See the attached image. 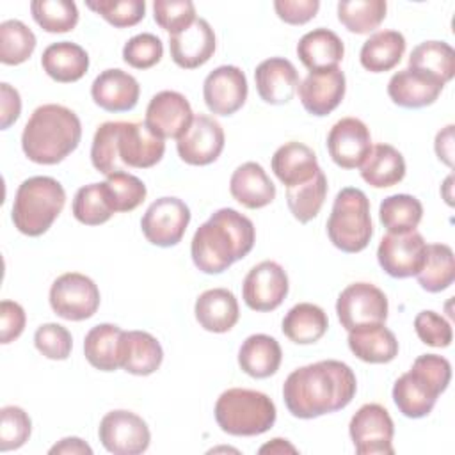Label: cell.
<instances>
[{"label":"cell","mask_w":455,"mask_h":455,"mask_svg":"<svg viewBox=\"0 0 455 455\" xmlns=\"http://www.w3.org/2000/svg\"><path fill=\"white\" fill-rule=\"evenodd\" d=\"M357 391L352 368L336 359H325L293 370L283 384L288 412L300 419H313L345 409Z\"/></svg>","instance_id":"obj_1"},{"label":"cell","mask_w":455,"mask_h":455,"mask_svg":"<svg viewBox=\"0 0 455 455\" xmlns=\"http://www.w3.org/2000/svg\"><path fill=\"white\" fill-rule=\"evenodd\" d=\"M256 229L249 217L233 208H220L196 229L190 243L192 261L204 274H222L252 251Z\"/></svg>","instance_id":"obj_2"},{"label":"cell","mask_w":455,"mask_h":455,"mask_svg":"<svg viewBox=\"0 0 455 455\" xmlns=\"http://www.w3.org/2000/svg\"><path fill=\"white\" fill-rule=\"evenodd\" d=\"M80 139L78 116L64 105L46 103L28 117L21 133V149L34 164L55 165L78 148Z\"/></svg>","instance_id":"obj_3"},{"label":"cell","mask_w":455,"mask_h":455,"mask_svg":"<svg viewBox=\"0 0 455 455\" xmlns=\"http://www.w3.org/2000/svg\"><path fill=\"white\" fill-rule=\"evenodd\" d=\"M451 379V364L437 354L416 357L411 370L396 379L393 402L398 411L411 419L425 418L432 412L437 396L446 391Z\"/></svg>","instance_id":"obj_4"},{"label":"cell","mask_w":455,"mask_h":455,"mask_svg":"<svg viewBox=\"0 0 455 455\" xmlns=\"http://www.w3.org/2000/svg\"><path fill=\"white\" fill-rule=\"evenodd\" d=\"M64 204L66 190L55 178L32 176L18 187L11 219L20 233L41 236L50 229Z\"/></svg>","instance_id":"obj_5"},{"label":"cell","mask_w":455,"mask_h":455,"mask_svg":"<svg viewBox=\"0 0 455 455\" xmlns=\"http://www.w3.org/2000/svg\"><path fill=\"white\" fill-rule=\"evenodd\" d=\"M215 421L222 432L238 437L259 435L275 423V405L268 395L245 387H231L215 402Z\"/></svg>","instance_id":"obj_6"},{"label":"cell","mask_w":455,"mask_h":455,"mask_svg":"<svg viewBox=\"0 0 455 455\" xmlns=\"http://www.w3.org/2000/svg\"><path fill=\"white\" fill-rule=\"evenodd\" d=\"M327 235L332 245L343 252L354 254L366 249L373 235V226L370 201L363 190L345 187L336 194L327 219Z\"/></svg>","instance_id":"obj_7"},{"label":"cell","mask_w":455,"mask_h":455,"mask_svg":"<svg viewBox=\"0 0 455 455\" xmlns=\"http://www.w3.org/2000/svg\"><path fill=\"white\" fill-rule=\"evenodd\" d=\"M50 306L64 320H87L100 307V290L91 277L80 272H66L52 283Z\"/></svg>","instance_id":"obj_8"},{"label":"cell","mask_w":455,"mask_h":455,"mask_svg":"<svg viewBox=\"0 0 455 455\" xmlns=\"http://www.w3.org/2000/svg\"><path fill=\"white\" fill-rule=\"evenodd\" d=\"M387 297L371 283H352L348 284L336 300V313L341 327L347 331L384 323L387 318Z\"/></svg>","instance_id":"obj_9"},{"label":"cell","mask_w":455,"mask_h":455,"mask_svg":"<svg viewBox=\"0 0 455 455\" xmlns=\"http://www.w3.org/2000/svg\"><path fill=\"white\" fill-rule=\"evenodd\" d=\"M350 439L359 455H393L395 425L386 407L364 403L352 416L348 425Z\"/></svg>","instance_id":"obj_10"},{"label":"cell","mask_w":455,"mask_h":455,"mask_svg":"<svg viewBox=\"0 0 455 455\" xmlns=\"http://www.w3.org/2000/svg\"><path fill=\"white\" fill-rule=\"evenodd\" d=\"M103 448L114 455H139L149 448L148 423L135 412L117 409L107 412L98 427Z\"/></svg>","instance_id":"obj_11"},{"label":"cell","mask_w":455,"mask_h":455,"mask_svg":"<svg viewBox=\"0 0 455 455\" xmlns=\"http://www.w3.org/2000/svg\"><path fill=\"white\" fill-rule=\"evenodd\" d=\"M190 222L188 206L178 197H160L149 204L140 220L146 240L156 247H172L181 242Z\"/></svg>","instance_id":"obj_12"},{"label":"cell","mask_w":455,"mask_h":455,"mask_svg":"<svg viewBox=\"0 0 455 455\" xmlns=\"http://www.w3.org/2000/svg\"><path fill=\"white\" fill-rule=\"evenodd\" d=\"M427 242L414 229L407 233H387L382 236L377 259L382 270L396 279L416 275L425 261Z\"/></svg>","instance_id":"obj_13"},{"label":"cell","mask_w":455,"mask_h":455,"mask_svg":"<svg viewBox=\"0 0 455 455\" xmlns=\"http://www.w3.org/2000/svg\"><path fill=\"white\" fill-rule=\"evenodd\" d=\"M288 275L275 261H261L254 265L242 284V297L252 311H274L288 295Z\"/></svg>","instance_id":"obj_14"},{"label":"cell","mask_w":455,"mask_h":455,"mask_svg":"<svg viewBox=\"0 0 455 455\" xmlns=\"http://www.w3.org/2000/svg\"><path fill=\"white\" fill-rule=\"evenodd\" d=\"M224 130L220 123L206 114L194 116L187 132L176 139L180 158L188 165H208L224 149Z\"/></svg>","instance_id":"obj_15"},{"label":"cell","mask_w":455,"mask_h":455,"mask_svg":"<svg viewBox=\"0 0 455 455\" xmlns=\"http://www.w3.org/2000/svg\"><path fill=\"white\" fill-rule=\"evenodd\" d=\"M247 92V78L238 66H219L203 84L204 103L215 116H233L243 107Z\"/></svg>","instance_id":"obj_16"},{"label":"cell","mask_w":455,"mask_h":455,"mask_svg":"<svg viewBox=\"0 0 455 455\" xmlns=\"http://www.w3.org/2000/svg\"><path fill=\"white\" fill-rule=\"evenodd\" d=\"M165 153V142L146 123L117 121V158L124 167L149 169Z\"/></svg>","instance_id":"obj_17"},{"label":"cell","mask_w":455,"mask_h":455,"mask_svg":"<svg viewBox=\"0 0 455 455\" xmlns=\"http://www.w3.org/2000/svg\"><path fill=\"white\" fill-rule=\"evenodd\" d=\"M194 119L188 100L178 91L156 92L146 108V126L162 139H180Z\"/></svg>","instance_id":"obj_18"},{"label":"cell","mask_w":455,"mask_h":455,"mask_svg":"<svg viewBox=\"0 0 455 455\" xmlns=\"http://www.w3.org/2000/svg\"><path fill=\"white\" fill-rule=\"evenodd\" d=\"M327 151L332 162L343 169L361 167L371 151L368 126L357 117H343L327 133Z\"/></svg>","instance_id":"obj_19"},{"label":"cell","mask_w":455,"mask_h":455,"mask_svg":"<svg viewBox=\"0 0 455 455\" xmlns=\"http://www.w3.org/2000/svg\"><path fill=\"white\" fill-rule=\"evenodd\" d=\"M347 89L345 73L339 68L309 71L299 84V98L304 110L311 116L323 117L331 114L343 100Z\"/></svg>","instance_id":"obj_20"},{"label":"cell","mask_w":455,"mask_h":455,"mask_svg":"<svg viewBox=\"0 0 455 455\" xmlns=\"http://www.w3.org/2000/svg\"><path fill=\"white\" fill-rule=\"evenodd\" d=\"M215 46V32L204 18H196L188 28L169 37L171 59L183 69H196L206 64L212 59Z\"/></svg>","instance_id":"obj_21"},{"label":"cell","mask_w":455,"mask_h":455,"mask_svg":"<svg viewBox=\"0 0 455 455\" xmlns=\"http://www.w3.org/2000/svg\"><path fill=\"white\" fill-rule=\"evenodd\" d=\"M139 94L140 87L137 78L119 68L101 71L91 85L94 103L107 112L132 110L139 101Z\"/></svg>","instance_id":"obj_22"},{"label":"cell","mask_w":455,"mask_h":455,"mask_svg":"<svg viewBox=\"0 0 455 455\" xmlns=\"http://www.w3.org/2000/svg\"><path fill=\"white\" fill-rule=\"evenodd\" d=\"M254 82L259 98L270 105L288 103L299 89V73L284 57H270L254 69Z\"/></svg>","instance_id":"obj_23"},{"label":"cell","mask_w":455,"mask_h":455,"mask_svg":"<svg viewBox=\"0 0 455 455\" xmlns=\"http://www.w3.org/2000/svg\"><path fill=\"white\" fill-rule=\"evenodd\" d=\"M444 84L430 75L405 68L395 73L387 84V96L391 101L403 108H421L432 105Z\"/></svg>","instance_id":"obj_24"},{"label":"cell","mask_w":455,"mask_h":455,"mask_svg":"<svg viewBox=\"0 0 455 455\" xmlns=\"http://www.w3.org/2000/svg\"><path fill=\"white\" fill-rule=\"evenodd\" d=\"M197 323L208 332H228L231 331L238 318L240 307L235 293L228 288H212L203 291L194 306Z\"/></svg>","instance_id":"obj_25"},{"label":"cell","mask_w":455,"mask_h":455,"mask_svg":"<svg viewBox=\"0 0 455 455\" xmlns=\"http://www.w3.org/2000/svg\"><path fill=\"white\" fill-rule=\"evenodd\" d=\"M229 192L235 201L249 210L265 208L275 199L274 181L256 162H245L233 171Z\"/></svg>","instance_id":"obj_26"},{"label":"cell","mask_w":455,"mask_h":455,"mask_svg":"<svg viewBox=\"0 0 455 455\" xmlns=\"http://www.w3.org/2000/svg\"><path fill=\"white\" fill-rule=\"evenodd\" d=\"M272 171L277 180L290 188L309 181L320 171V165L309 146L291 140L275 149L272 156Z\"/></svg>","instance_id":"obj_27"},{"label":"cell","mask_w":455,"mask_h":455,"mask_svg":"<svg viewBox=\"0 0 455 455\" xmlns=\"http://www.w3.org/2000/svg\"><path fill=\"white\" fill-rule=\"evenodd\" d=\"M348 348L364 363L386 364L398 355V339L384 323H371L348 331Z\"/></svg>","instance_id":"obj_28"},{"label":"cell","mask_w":455,"mask_h":455,"mask_svg":"<svg viewBox=\"0 0 455 455\" xmlns=\"http://www.w3.org/2000/svg\"><path fill=\"white\" fill-rule=\"evenodd\" d=\"M297 55L309 71L338 68L345 55L339 36L329 28H315L304 34L297 43Z\"/></svg>","instance_id":"obj_29"},{"label":"cell","mask_w":455,"mask_h":455,"mask_svg":"<svg viewBox=\"0 0 455 455\" xmlns=\"http://www.w3.org/2000/svg\"><path fill=\"white\" fill-rule=\"evenodd\" d=\"M164 361L160 341L146 331H124L121 368L132 375L146 377L155 373Z\"/></svg>","instance_id":"obj_30"},{"label":"cell","mask_w":455,"mask_h":455,"mask_svg":"<svg viewBox=\"0 0 455 455\" xmlns=\"http://www.w3.org/2000/svg\"><path fill=\"white\" fill-rule=\"evenodd\" d=\"M41 66L44 73L60 84H71L80 80L89 69L87 52L71 41L52 43L41 55Z\"/></svg>","instance_id":"obj_31"},{"label":"cell","mask_w":455,"mask_h":455,"mask_svg":"<svg viewBox=\"0 0 455 455\" xmlns=\"http://www.w3.org/2000/svg\"><path fill=\"white\" fill-rule=\"evenodd\" d=\"M124 331L114 323L94 325L84 339V354L89 364L100 371H114L121 368Z\"/></svg>","instance_id":"obj_32"},{"label":"cell","mask_w":455,"mask_h":455,"mask_svg":"<svg viewBox=\"0 0 455 455\" xmlns=\"http://www.w3.org/2000/svg\"><path fill=\"white\" fill-rule=\"evenodd\" d=\"M283 359L281 345L268 334L249 336L238 350V364L243 373L252 379H267L274 375Z\"/></svg>","instance_id":"obj_33"},{"label":"cell","mask_w":455,"mask_h":455,"mask_svg":"<svg viewBox=\"0 0 455 455\" xmlns=\"http://www.w3.org/2000/svg\"><path fill=\"white\" fill-rule=\"evenodd\" d=\"M405 176V160L391 144L371 146L361 165V178L373 188H387L400 183Z\"/></svg>","instance_id":"obj_34"},{"label":"cell","mask_w":455,"mask_h":455,"mask_svg":"<svg viewBox=\"0 0 455 455\" xmlns=\"http://www.w3.org/2000/svg\"><path fill=\"white\" fill-rule=\"evenodd\" d=\"M405 37L398 30H379L371 34L361 46V66L371 73L393 69L403 57Z\"/></svg>","instance_id":"obj_35"},{"label":"cell","mask_w":455,"mask_h":455,"mask_svg":"<svg viewBox=\"0 0 455 455\" xmlns=\"http://www.w3.org/2000/svg\"><path fill=\"white\" fill-rule=\"evenodd\" d=\"M329 327L325 311L311 302L295 304L283 318V334L297 345L316 343Z\"/></svg>","instance_id":"obj_36"},{"label":"cell","mask_w":455,"mask_h":455,"mask_svg":"<svg viewBox=\"0 0 455 455\" xmlns=\"http://www.w3.org/2000/svg\"><path fill=\"white\" fill-rule=\"evenodd\" d=\"M409 68L446 84L455 75V52L444 41H423L411 52Z\"/></svg>","instance_id":"obj_37"},{"label":"cell","mask_w":455,"mask_h":455,"mask_svg":"<svg viewBox=\"0 0 455 455\" xmlns=\"http://www.w3.org/2000/svg\"><path fill=\"white\" fill-rule=\"evenodd\" d=\"M416 277L419 286L430 293H439L450 288L455 279V258L451 247L446 243L427 245L425 261Z\"/></svg>","instance_id":"obj_38"},{"label":"cell","mask_w":455,"mask_h":455,"mask_svg":"<svg viewBox=\"0 0 455 455\" xmlns=\"http://www.w3.org/2000/svg\"><path fill=\"white\" fill-rule=\"evenodd\" d=\"M423 217V204L409 194H393L382 199L379 219L389 233L414 231Z\"/></svg>","instance_id":"obj_39"},{"label":"cell","mask_w":455,"mask_h":455,"mask_svg":"<svg viewBox=\"0 0 455 455\" xmlns=\"http://www.w3.org/2000/svg\"><path fill=\"white\" fill-rule=\"evenodd\" d=\"M325 196H327V178L322 169L309 181L286 188L288 208L291 215L302 224L313 220L320 213Z\"/></svg>","instance_id":"obj_40"},{"label":"cell","mask_w":455,"mask_h":455,"mask_svg":"<svg viewBox=\"0 0 455 455\" xmlns=\"http://www.w3.org/2000/svg\"><path fill=\"white\" fill-rule=\"evenodd\" d=\"M384 0H343L338 4V20L352 34H370L386 18Z\"/></svg>","instance_id":"obj_41"},{"label":"cell","mask_w":455,"mask_h":455,"mask_svg":"<svg viewBox=\"0 0 455 455\" xmlns=\"http://www.w3.org/2000/svg\"><path fill=\"white\" fill-rule=\"evenodd\" d=\"M34 32L20 20L0 23V62L18 66L25 62L36 50Z\"/></svg>","instance_id":"obj_42"},{"label":"cell","mask_w":455,"mask_h":455,"mask_svg":"<svg viewBox=\"0 0 455 455\" xmlns=\"http://www.w3.org/2000/svg\"><path fill=\"white\" fill-rule=\"evenodd\" d=\"M30 12L34 21L50 34L69 32L78 23V9L71 0H34Z\"/></svg>","instance_id":"obj_43"},{"label":"cell","mask_w":455,"mask_h":455,"mask_svg":"<svg viewBox=\"0 0 455 455\" xmlns=\"http://www.w3.org/2000/svg\"><path fill=\"white\" fill-rule=\"evenodd\" d=\"M73 215L85 226H100L107 222L114 210L110 208L105 183H91L76 190L73 199Z\"/></svg>","instance_id":"obj_44"},{"label":"cell","mask_w":455,"mask_h":455,"mask_svg":"<svg viewBox=\"0 0 455 455\" xmlns=\"http://www.w3.org/2000/svg\"><path fill=\"white\" fill-rule=\"evenodd\" d=\"M103 183L114 213L135 210L146 199L148 194L144 181L124 171L108 174Z\"/></svg>","instance_id":"obj_45"},{"label":"cell","mask_w":455,"mask_h":455,"mask_svg":"<svg viewBox=\"0 0 455 455\" xmlns=\"http://www.w3.org/2000/svg\"><path fill=\"white\" fill-rule=\"evenodd\" d=\"M91 162L105 176L124 171L117 158V121H107L98 126L91 146Z\"/></svg>","instance_id":"obj_46"},{"label":"cell","mask_w":455,"mask_h":455,"mask_svg":"<svg viewBox=\"0 0 455 455\" xmlns=\"http://www.w3.org/2000/svg\"><path fill=\"white\" fill-rule=\"evenodd\" d=\"M32 432L28 414L18 405H5L0 411V451L21 448Z\"/></svg>","instance_id":"obj_47"},{"label":"cell","mask_w":455,"mask_h":455,"mask_svg":"<svg viewBox=\"0 0 455 455\" xmlns=\"http://www.w3.org/2000/svg\"><path fill=\"white\" fill-rule=\"evenodd\" d=\"M85 5L117 28L133 27L146 14L144 0H98Z\"/></svg>","instance_id":"obj_48"},{"label":"cell","mask_w":455,"mask_h":455,"mask_svg":"<svg viewBox=\"0 0 455 455\" xmlns=\"http://www.w3.org/2000/svg\"><path fill=\"white\" fill-rule=\"evenodd\" d=\"M164 44L158 36L142 32L130 37L123 46V60L135 69H149L160 62Z\"/></svg>","instance_id":"obj_49"},{"label":"cell","mask_w":455,"mask_h":455,"mask_svg":"<svg viewBox=\"0 0 455 455\" xmlns=\"http://www.w3.org/2000/svg\"><path fill=\"white\" fill-rule=\"evenodd\" d=\"M153 16L155 21L172 36L196 21V7L190 0H155Z\"/></svg>","instance_id":"obj_50"},{"label":"cell","mask_w":455,"mask_h":455,"mask_svg":"<svg viewBox=\"0 0 455 455\" xmlns=\"http://www.w3.org/2000/svg\"><path fill=\"white\" fill-rule=\"evenodd\" d=\"M36 348L48 359L64 361L69 357L73 348L71 332L60 323H43L34 334Z\"/></svg>","instance_id":"obj_51"},{"label":"cell","mask_w":455,"mask_h":455,"mask_svg":"<svg viewBox=\"0 0 455 455\" xmlns=\"http://www.w3.org/2000/svg\"><path fill=\"white\" fill-rule=\"evenodd\" d=\"M414 329H416L418 338L425 345H430V347H435V348H444L453 339L450 322L444 320L439 313L430 311V309L419 311L416 315Z\"/></svg>","instance_id":"obj_52"},{"label":"cell","mask_w":455,"mask_h":455,"mask_svg":"<svg viewBox=\"0 0 455 455\" xmlns=\"http://www.w3.org/2000/svg\"><path fill=\"white\" fill-rule=\"evenodd\" d=\"M274 9L288 25H304L313 20L320 9L318 0H275Z\"/></svg>","instance_id":"obj_53"},{"label":"cell","mask_w":455,"mask_h":455,"mask_svg":"<svg viewBox=\"0 0 455 455\" xmlns=\"http://www.w3.org/2000/svg\"><path fill=\"white\" fill-rule=\"evenodd\" d=\"M25 309L14 300H2L0 304V341L4 345L21 336L25 329Z\"/></svg>","instance_id":"obj_54"},{"label":"cell","mask_w":455,"mask_h":455,"mask_svg":"<svg viewBox=\"0 0 455 455\" xmlns=\"http://www.w3.org/2000/svg\"><path fill=\"white\" fill-rule=\"evenodd\" d=\"M21 112L20 92L7 82L0 84V128L7 130Z\"/></svg>","instance_id":"obj_55"},{"label":"cell","mask_w":455,"mask_h":455,"mask_svg":"<svg viewBox=\"0 0 455 455\" xmlns=\"http://www.w3.org/2000/svg\"><path fill=\"white\" fill-rule=\"evenodd\" d=\"M435 155L448 167L453 165V124H448L435 135Z\"/></svg>","instance_id":"obj_56"},{"label":"cell","mask_w":455,"mask_h":455,"mask_svg":"<svg viewBox=\"0 0 455 455\" xmlns=\"http://www.w3.org/2000/svg\"><path fill=\"white\" fill-rule=\"evenodd\" d=\"M50 455L55 453H66V455H92V448L82 441L80 437H64L57 444H53L48 451Z\"/></svg>","instance_id":"obj_57"},{"label":"cell","mask_w":455,"mask_h":455,"mask_svg":"<svg viewBox=\"0 0 455 455\" xmlns=\"http://www.w3.org/2000/svg\"><path fill=\"white\" fill-rule=\"evenodd\" d=\"M259 453H275V455H281V453H297V448L288 443V439H283V437H275L272 439L270 443L263 444L259 448Z\"/></svg>","instance_id":"obj_58"},{"label":"cell","mask_w":455,"mask_h":455,"mask_svg":"<svg viewBox=\"0 0 455 455\" xmlns=\"http://www.w3.org/2000/svg\"><path fill=\"white\" fill-rule=\"evenodd\" d=\"M450 188H451V176L446 178V183H444V199L448 204H453L451 201V194H450Z\"/></svg>","instance_id":"obj_59"}]
</instances>
